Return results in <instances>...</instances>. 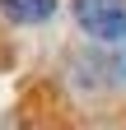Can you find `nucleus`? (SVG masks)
<instances>
[{
	"mask_svg": "<svg viewBox=\"0 0 126 130\" xmlns=\"http://www.w3.org/2000/svg\"><path fill=\"white\" fill-rule=\"evenodd\" d=\"M0 14L9 23H47L56 14V0H0Z\"/></svg>",
	"mask_w": 126,
	"mask_h": 130,
	"instance_id": "f03ea898",
	"label": "nucleus"
},
{
	"mask_svg": "<svg viewBox=\"0 0 126 130\" xmlns=\"http://www.w3.org/2000/svg\"><path fill=\"white\" fill-rule=\"evenodd\" d=\"M75 14L93 37H126V0H75Z\"/></svg>",
	"mask_w": 126,
	"mask_h": 130,
	"instance_id": "f257e3e1",
	"label": "nucleus"
}]
</instances>
